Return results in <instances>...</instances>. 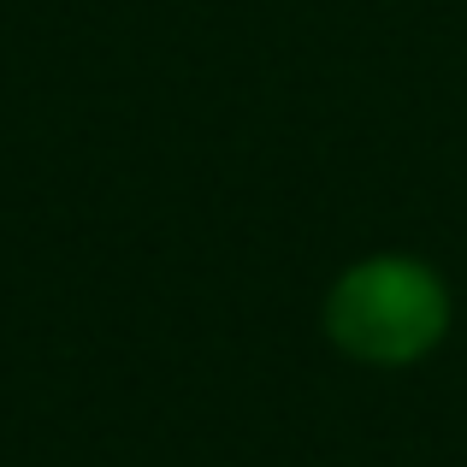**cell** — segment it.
<instances>
[{"label": "cell", "instance_id": "1", "mask_svg": "<svg viewBox=\"0 0 467 467\" xmlns=\"http://www.w3.org/2000/svg\"><path fill=\"white\" fill-rule=\"evenodd\" d=\"M438 314H444V302H438L432 278L402 266V261L361 266V273L337 290V302H331L337 337L349 343V349L373 355V361H402V355H414L420 343H432Z\"/></svg>", "mask_w": 467, "mask_h": 467}]
</instances>
